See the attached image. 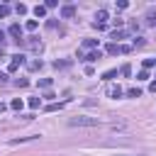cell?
I'll return each instance as SVG.
<instances>
[{
	"label": "cell",
	"instance_id": "1",
	"mask_svg": "<svg viewBox=\"0 0 156 156\" xmlns=\"http://www.w3.org/2000/svg\"><path fill=\"white\" fill-rule=\"evenodd\" d=\"M71 127H98V117H71L68 119Z\"/></svg>",
	"mask_w": 156,
	"mask_h": 156
},
{
	"label": "cell",
	"instance_id": "2",
	"mask_svg": "<svg viewBox=\"0 0 156 156\" xmlns=\"http://www.w3.org/2000/svg\"><path fill=\"white\" fill-rule=\"evenodd\" d=\"M22 63H24V56H22V54H15V56L10 58V63H7V71L12 73V71H17Z\"/></svg>",
	"mask_w": 156,
	"mask_h": 156
},
{
	"label": "cell",
	"instance_id": "3",
	"mask_svg": "<svg viewBox=\"0 0 156 156\" xmlns=\"http://www.w3.org/2000/svg\"><path fill=\"white\" fill-rule=\"evenodd\" d=\"M27 46H29L32 51H41V41H39V37H27Z\"/></svg>",
	"mask_w": 156,
	"mask_h": 156
},
{
	"label": "cell",
	"instance_id": "4",
	"mask_svg": "<svg viewBox=\"0 0 156 156\" xmlns=\"http://www.w3.org/2000/svg\"><path fill=\"white\" fill-rule=\"evenodd\" d=\"M98 58H102V51H100V49H98V51H90V54L83 56V61H88V63H93V61H98Z\"/></svg>",
	"mask_w": 156,
	"mask_h": 156
},
{
	"label": "cell",
	"instance_id": "5",
	"mask_svg": "<svg viewBox=\"0 0 156 156\" xmlns=\"http://www.w3.org/2000/svg\"><path fill=\"white\" fill-rule=\"evenodd\" d=\"M73 15H76V7H73V5H63V7H61V17L68 20V17H73Z\"/></svg>",
	"mask_w": 156,
	"mask_h": 156
},
{
	"label": "cell",
	"instance_id": "6",
	"mask_svg": "<svg viewBox=\"0 0 156 156\" xmlns=\"http://www.w3.org/2000/svg\"><path fill=\"white\" fill-rule=\"evenodd\" d=\"M10 37H15L17 41L22 39V27L20 24H10Z\"/></svg>",
	"mask_w": 156,
	"mask_h": 156
},
{
	"label": "cell",
	"instance_id": "7",
	"mask_svg": "<svg viewBox=\"0 0 156 156\" xmlns=\"http://www.w3.org/2000/svg\"><path fill=\"white\" fill-rule=\"evenodd\" d=\"M129 32L127 29H112V34H110V39H115V41H119V39H124Z\"/></svg>",
	"mask_w": 156,
	"mask_h": 156
},
{
	"label": "cell",
	"instance_id": "8",
	"mask_svg": "<svg viewBox=\"0 0 156 156\" xmlns=\"http://www.w3.org/2000/svg\"><path fill=\"white\" fill-rule=\"evenodd\" d=\"M37 136H20V139H12L10 146H20V144H27V141H34Z\"/></svg>",
	"mask_w": 156,
	"mask_h": 156
},
{
	"label": "cell",
	"instance_id": "9",
	"mask_svg": "<svg viewBox=\"0 0 156 156\" xmlns=\"http://www.w3.org/2000/svg\"><path fill=\"white\" fill-rule=\"evenodd\" d=\"M107 95H110V98H119V95H122V88H119V85H110V88H107Z\"/></svg>",
	"mask_w": 156,
	"mask_h": 156
},
{
	"label": "cell",
	"instance_id": "10",
	"mask_svg": "<svg viewBox=\"0 0 156 156\" xmlns=\"http://www.w3.org/2000/svg\"><path fill=\"white\" fill-rule=\"evenodd\" d=\"M95 20H98V24H105V20H107V10H98V12H95Z\"/></svg>",
	"mask_w": 156,
	"mask_h": 156
},
{
	"label": "cell",
	"instance_id": "11",
	"mask_svg": "<svg viewBox=\"0 0 156 156\" xmlns=\"http://www.w3.org/2000/svg\"><path fill=\"white\" fill-rule=\"evenodd\" d=\"M146 24H156V7H151L146 12Z\"/></svg>",
	"mask_w": 156,
	"mask_h": 156
},
{
	"label": "cell",
	"instance_id": "12",
	"mask_svg": "<svg viewBox=\"0 0 156 156\" xmlns=\"http://www.w3.org/2000/svg\"><path fill=\"white\" fill-rule=\"evenodd\" d=\"M61 107H63V102H49L44 110H46V112H56V110H61Z\"/></svg>",
	"mask_w": 156,
	"mask_h": 156
},
{
	"label": "cell",
	"instance_id": "13",
	"mask_svg": "<svg viewBox=\"0 0 156 156\" xmlns=\"http://www.w3.org/2000/svg\"><path fill=\"white\" fill-rule=\"evenodd\" d=\"M107 54H122V49H119V44H107Z\"/></svg>",
	"mask_w": 156,
	"mask_h": 156
},
{
	"label": "cell",
	"instance_id": "14",
	"mask_svg": "<svg viewBox=\"0 0 156 156\" xmlns=\"http://www.w3.org/2000/svg\"><path fill=\"white\" fill-rule=\"evenodd\" d=\"M95 46H98L95 39H83V49H95Z\"/></svg>",
	"mask_w": 156,
	"mask_h": 156
},
{
	"label": "cell",
	"instance_id": "15",
	"mask_svg": "<svg viewBox=\"0 0 156 156\" xmlns=\"http://www.w3.org/2000/svg\"><path fill=\"white\" fill-rule=\"evenodd\" d=\"M127 95H129V98H141V88H129Z\"/></svg>",
	"mask_w": 156,
	"mask_h": 156
},
{
	"label": "cell",
	"instance_id": "16",
	"mask_svg": "<svg viewBox=\"0 0 156 156\" xmlns=\"http://www.w3.org/2000/svg\"><path fill=\"white\" fill-rule=\"evenodd\" d=\"M34 15H37V17H44V15H46V7H44V5H37V7H34Z\"/></svg>",
	"mask_w": 156,
	"mask_h": 156
},
{
	"label": "cell",
	"instance_id": "17",
	"mask_svg": "<svg viewBox=\"0 0 156 156\" xmlns=\"http://www.w3.org/2000/svg\"><path fill=\"white\" fill-rule=\"evenodd\" d=\"M15 12H17V15H27V5H24V2H20V5L15 7Z\"/></svg>",
	"mask_w": 156,
	"mask_h": 156
},
{
	"label": "cell",
	"instance_id": "18",
	"mask_svg": "<svg viewBox=\"0 0 156 156\" xmlns=\"http://www.w3.org/2000/svg\"><path fill=\"white\" fill-rule=\"evenodd\" d=\"M71 61H54V68H68Z\"/></svg>",
	"mask_w": 156,
	"mask_h": 156
},
{
	"label": "cell",
	"instance_id": "19",
	"mask_svg": "<svg viewBox=\"0 0 156 156\" xmlns=\"http://www.w3.org/2000/svg\"><path fill=\"white\" fill-rule=\"evenodd\" d=\"M119 73H122V76H124V78H127V76H129V73H132V66H129V63H124V66H122V68H119Z\"/></svg>",
	"mask_w": 156,
	"mask_h": 156
},
{
	"label": "cell",
	"instance_id": "20",
	"mask_svg": "<svg viewBox=\"0 0 156 156\" xmlns=\"http://www.w3.org/2000/svg\"><path fill=\"white\" fill-rule=\"evenodd\" d=\"M10 107H12V110H22V100H20V98H15V100L10 102Z\"/></svg>",
	"mask_w": 156,
	"mask_h": 156
},
{
	"label": "cell",
	"instance_id": "21",
	"mask_svg": "<svg viewBox=\"0 0 156 156\" xmlns=\"http://www.w3.org/2000/svg\"><path fill=\"white\" fill-rule=\"evenodd\" d=\"M115 76H117V71H115V68H112V71H107V73H105V76H102V80H112V78H115Z\"/></svg>",
	"mask_w": 156,
	"mask_h": 156
},
{
	"label": "cell",
	"instance_id": "22",
	"mask_svg": "<svg viewBox=\"0 0 156 156\" xmlns=\"http://www.w3.org/2000/svg\"><path fill=\"white\" fill-rule=\"evenodd\" d=\"M39 88H51V78H41L39 80Z\"/></svg>",
	"mask_w": 156,
	"mask_h": 156
},
{
	"label": "cell",
	"instance_id": "23",
	"mask_svg": "<svg viewBox=\"0 0 156 156\" xmlns=\"http://www.w3.org/2000/svg\"><path fill=\"white\" fill-rule=\"evenodd\" d=\"M136 46H144V39H141V37H136V39L132 41V49H136Z\"/></svg>",
	"mask_w": 156,
	"mask_h": 156
},
{
	"label": "cell",
	"instance_id": "24",
	"mask_svg": "<svg viewBox=\"0 0 156 156\" xmlns=\"http://www.w3.org/2000/svg\"><path fill=\"white\" fill-rule=\"evenodd\" d=\"M10 15V7L7 5H0V17H7Z\"/></svg>",
	"mask_w": 156,
	"mask_h": 156
},
{
	"label": "cell",
	"instance_id": "25",
	"mask_svg": "<svg viewBox=\"0 0 156 156\" xmlns=\"http://www.w3.org/2000/svg\"><path fill=\"white\" fill-rule=\"evenodd\" d=\"M27 29L34 32V29H37V20H29V22H27Z\"/></svg>",
	"mask_w": 156,
	"mask_h": 156
},
{
	"label": "cell",
	"instance_id": "26",
	"mask_svg": "<svg viewBox=\"0 0 156 156\" xmlns=\"http://www.w3.org/2000/svg\"><path fill=\"white\" fill-rule=\"evenodd\" d=\"M29 68H32V71H39V68H41V61H32Z\"/></svg>",
	"mask_w": 156,
	"mask_h": 156
},
{
	"label": "cell",
	"instance_id": "27",
	"mask_svg": "<svg viewBox=\"0 0 156 156\" xmlns=\"http://www.w3.org/2000/svg\"><path fill=\"white\" fill-rule=\"evenodd\" d=\"M136 80H149V71H141V73L136 76Z\"/></svg>",
	"mask_w": 156,
	"mask_h": 156
},
{
	"label": "cell",
	"instance_id": "28",
	"mask_svg": "<svg viewBox=\"0 0 156 156\" xmlns=\"http://www.w3.org/2000/svg\"><path fill=\"white\" fill-rule=\"evenodd\" d=\"M29 107L37 110V107H39V98H32V100H29Z\"/></svg>",
	"mask_w": 156,
	"mask_h": 156
},
{
	"label": "cell",
	"instance_id": "29",
	"mask_svg": "<svg viewBox=\"0 0 156 156\" xmlns=\"http://www.w3.org/2000/svg\"><path fill=\"white\" fill-rule=\"evenodd\" d=\"M151 66H156V58H146L144 61V68H151Z\"/></svg>",
	"mask_w": 156,
	"mask_h": 156
},
{
	"label": "cell",
	"instance_id": "30",
	"mask_svg": "<svg viewBox=\"0 0 156 156\" xmlns=\"http://www.w3.org/2000/svg\"><path fill=\"white\" fill-rule=\"evenodd\" d=\"M0 83H7V73H0Z\"/></svg>",
	"mask_w": 156,
	"mask_h": 156
},
{
	"label": "cell",
	"instance_id": "31",
	"mask_svg": "<svg viewBox=\"0 0 156 156\" xmlns=\"http://www.w3.org/2000/svg\"><path fill=\"white\" fill-rule=\"evenodd\" d=\"M149 90H151V93H156V80H151V85H149Z\"/></svg>",
	"mask_w": 156,
	"mask_h": 156
},
{
	"label": "cell",
	"instance_id": "32",
	"mask_svg": "<svg viewBox=\"0 0 156 156\" xmlns=\"http://www.w3.org/2000/svg\"><path fill=\"white\" fill-rule=\"evenodd\" d=\"M0 112H5V105H2V102H0Z\"/></svg>",
	"mask_w": 156,
	"mask_h": 156
},
{
	"label": "cell",
	"instance_id": "33",
	"mask_svg": "<svg viewBox=\"0 0 156 156\" xmlns=\"http://www.w3.org/2000/svg\"><path fill=\"white\" fill-rule=\"evenodd\" d=\"M2 39H5V34H2V32H0V41H2Z\"/></svg>",
	"mask_w": 156,
	"mask_h": 156
}]
</instances>
